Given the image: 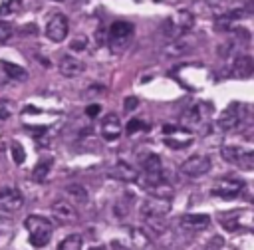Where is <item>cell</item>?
Here are the masks:
<instances>
[{"instance_id": "obj_34", "label": "cell", "mask_w": 254, "mask_h": 250, "mask_svg": "<svg viewBox=\"0 0 254 250\" xmlns=\"http://www.w3.org/2000/svg\"><path fill=\"white\" fill-rule=\"evenodd\" d=\"M10 230H12V224H10V220L0 216V234H8Z\"/></svg>"}, {"instance_id": "obj_21", "label": "cell", "mask_w": 254, "mask_h": 250, "mask_svg": "<svg viewBox=\"0 0 254 250\" xmlns=\"http://www.w3.org/2000/svg\"><path fill=\"white\" fill-rule=\"evenodd\" d=\"M139 163L143 173H163V161L157 153H143L139 155Z\"/></svg>"}, {"instance_id": "obj_26", "label": "cell", "mask_w": 254, "mask_h": 250, "mask_svg": "<svg viewBox=\"0 0 254 250\" xmlns=\"http://www.w3.org/2000/svg\"><path fill=\"white\" fill-rule=\"evenodd\" d=\"M81 246H83V238L79 234H69L58 244V250H81Z\"/></svg>"}, {"instance_id": "obj_18", "label": "cell", "mask_w": 254, "mask_h": 250, "mask_svg": "<svg viewBox=\"0 0 254 250\" xmlns=\"http://www.w3.org/2000/svg\"><path fill=\"white\" fill-rule=\"evenodd\" d=\"M181 226L187 230H204L210 226V216L208 214H200V212H189L181 216Z\"/></svg>"}, {"instance_id": "obj_36", "label": "cell", "mask_w": 254, "mask_h": 250, "mask_svg": "<svg viewBox=\"0 0 254 250\" xmlns=\"http://www.w3.org/2000/svg\"><path fill=\"white\" fill-rule=\"evenodd\" d=\"M111 248H113V250H131V248H127V246H121V242H117V240L111 242Z\"/></svg>"}, {"instance_id": "obj_31", "label": "cell", "mask_w": 254, "mask_h": 250, "mask_svg": "<svg viewBox=\"0 0 254 250\" xmlns=\"http://www.w3.org/2000/svg\"><path fill=\"white\" fill-rule=\"evenodd\" d=\"M147 125L141 121V119H131L129 123H127V135H133V133H137V131H143Z\"/></svg>"}, {"instance_id": "obj_15", "label": "cell", "mask_w": 254, "mask_h": 250, "mask_svg": "<svg viewBox=\"0 0 254 250\" xmlns=\"http://www.w3.org/2000/svg\"><path fill=\"white\" fill-rule=\"evenodd\" d=\"M58 69H60V73H62L64 77H77V75L83 73L85 65H83L81 60L64 54V56L60 58V62H58Z\"/></svg>"}, {"instance_id": "obj_9", "label": "cell", "mask_w": 254, "mask_h": 250, "mask_svg": "<svg viewBox=\"0 0 254 250\" xmlns=\"http://www.w3.org/2000/svg\"><path fill=\"white\" fill-rule=\"evenodd\" d=\"M244 111H246L244 103L232 101V103L220 113V117H218V129H220V131H232V129H236V127L242 123V119H244Z\"/></svg>"}, {"instance_id": "obj_3", "label": "cell", "mask_w": 254, "mask_h": 250, "mask_svg": "<svg viewBox=\"0 0 254 250\" xmlns=\"http://www.w3.org/2000/svg\"><path fill=\"white\" fill-rule=\"evenodd\" d=\"M212 115V103L210 101H196L183 113V125L190 129H198L208 125V119Z\"/></svg>"}, {"instance_id": "obj_29", "label": "cell", "mask_w": 254, "mask_h": 250, "mask_svg": "<svg viewBox=\"0 0 254 250\" xmlns=\"http://www.w3.org/2000/svg\"><path fill=\"white\" fill-rule=\"evenodd\" d=\"M12 34H14V26L10 22H6V20H0V44L8 42L12 38Z\"/></svg>"}, {"instance_id": "obj_11", "label": "cell", "mask_w": 254, "mask_h": 250, "mask_svg": "<svg viewBox=\"0 0 254 250\" xmlns=\"http://www.w3.org/2000/svg\"><path fill=\"white\" fill-rule=\"evenodd\" d=\"M210 167H212V161H210L208 155H192V157H189V159L183 161L181 171H183L187 177H192V179H194V177L206 175V173L210 171Z\"/></svg>"}, {"instance_id": "obj_33", "label": "cell", "mask_w": 254, "mask_h": 250, "mask_svg": "<svg viewBox=\"0 0 254 250\" xmlns=\"http://www.w3.org/2000/svg\"><path fill=\"white\" fill-rule=\"evenodd\" d=\"M99 111H101V105H99V103H91V105L85 107V115H87V117H97Z\"/></svg>"}, {"instance_id": "obj_10", "label": "cell", "mask_w": 254, "mask_h": 250, "mask_svg": "<svg viewBox=\"0 0 254 250\" xmlns=\"http://www.w3.org/2000/svg\"><path fill=\"white\" fill-rule=\"evenodd\" d=\"M67 32H69V22H67V18L64 16V14H52L50 18H48V22H46V36H48V40H52V42H64L65 38H67Z\"/></svg>"}, {"instance_id": "obj_8", "label": "cell", "mask_w": 254, "mask_h": 250, "mask_svg": "<svg viewBox=\"0 0 254 250\" xmlns=\"http://www.w3.org/2000/svg\"><path fill=\"white\" fill-rule=\"evenodd\" d=\"M163 143L171 149H185L192 143V133L187 127L165 125L163 127Z\"/></svg>"}, {"instance_id": "obj_16", "label": "cell", "mask_w": 254, "mask_h": 250, "mask_svg": "<svg viewBox=\"0 0 254 250\" xmlns=\"http://www.w3.org/2000/svg\"><path fill=\"white\" fill-rule=\"evenodd\" d=\"M121 131H123V127H121V121L115 113H109L101 119V137L105 141H117Z\"/></svg>"}, {"instance_id": "obj_1", "label": "cell", "mask_w": 254, "mask_h": 250, "mask_svg": "<svg viewBox=\"0 0 254 250\" xmlns=\"http://www.w3.org/2000/svg\"><path fill=\"white\" fill-rule=\"evenodd\" d=\"M24 226L28 230V236H30V244L34 248H44L50 238H52V232H54V224L46 218V216H40V214H32L24 220Z\"/></svg>"}, {"instance_id": "obj_38", "label": "cell", "mask_w": 254, "mask_h": 250, "mask_svg": "<svg viewBox=\"0 0 254 250\" xmlns=\"http://www.w3.org/2000/svg\"><path fill=\"white\" fill-rule=\"evenodd\" d=\"M52 2H64V0H52Z\"/></svg>"}, {"instance_id": "obj_6", "label": "cell", "mask_w": 254, "mask_h": 250, "mask_svg": "<svg viewBox=\"0 0 254 250\" xmlns=\"http://www.w3.org/2000/svg\"><path fill=\"white\" fill-rule=\"evenodd\" d=\"M244 187H246V183H244L242 179H238V177H222V179H218V181L212 185L210 194H212V196H218V198L230 200V198L240 196L242 190H244Z\"/></svg>"}, {"instance_id": "obj_35", "label": "cell", "mask_w": 254, "mask_h": 250, "mask_svg": "<svg viewBox=\"0 0 254 250\" xmlns=\"http://www.w3.org/2000/svg\"><path fill=\"white\" fill-rule=\"evenodd\" d=\"M10 117V109L4 105V103H0V121H4V119H8Z\"/></svg>"}, {"instance_id": "obj_4", "label": "cell", "mask_w": 254, "mask_h": 250, "mask_svg": "<svg viewBox=\"0 0 254 250\" xmlns=\"http://www.w3.org/2000/svg\"><path fill=\"white\" fill-rule=\"evenodd\" d=\"M133 36V24L131 22H123V20H117L109 26L107 30V42H109V48L113 52H123L129 44Z\"/></svg>"}, {"instance_id": "obj_20", "label": "cell", "mask_w": 254, "mask_h": 250, "mask_svg": "<svg viewBox=\"0 0 254 250\" xmlns=\"http://www.w3.org/2000/svg\"><path fill=\"white\" fill-rule=\"evenodd\" d=\"M190 42L185 38V36H181V38H175V40H169V44L165 46V50H163V54L167 56V58H175V56H183V54H187L189 50H190Z\"/></svg>"}, {"instance_id": "obj_37", "label": "cell", "mask_w": 254, "mask_h": 250, "mask_svg": "<svg viewBox=\"0 0 254 250\" xmlns=\"http://www.w3.org/2000/svg\"><path fill=\"white\" fill-rule=\"evenodd\" d=\"M89 250H105L103 246H95V248H89Z\"/></svg>"}, {"instance_id": "obj_23", "label": "cell", "mask_w": 254, "mask_h": 250, "mask_svg": "<svg viewBox=\"0 0 254 250\" xmlns=\"http://www.w3.org/2000/svg\"><path fill=\"white\" fill-rule=\"evenodd\" d=\"M52 165H54V159H52V157L40 159V161L36 163V167L32 169V179H34L36 183H44V181L48 179L50 171H52Z\"/></svg>"}, {"instance_id": "obj_32", "label": "cell", "mask_w": 254, "mask_h": 250, "mask_svg": "<svg viewBox=\"0 0 254 250\" xmlns=\"http://www.w3.org/2000/svg\"><path fill=\"white\" fill-rule=\"evenodd\" d=\"M137 105H139V99L137 97H125V101H123V107H125V111H133V109H137Z\"/></svg>"}, {"instance_id": "obj_12", "label": "cell", "mask_w": 254, "mask_h": 250, "mask_svg": "<svg viewBox=\"0 0 254 250\" xmlns=\"http://www.w3.org/2000/svg\"><path fill=\"white\" fill-rule=\"evenodd\" d=\"M220 224L230 230V232H236V230H248L252 226V214L250 210H236V212H226V214H220Z\"/></svg>"}, {"instance_id": "obj_19", "label": "cell", "mask_w": 254, "mask_h": 250, "mask_svg": "<svg viewBox=\"0 0 254 250\" xmlns=\"http://www.w3.org/2000/svg\"><path fill=\"white\" fill-rule=\"evenodd\" d=\"M107 175H109L111 179L125 181V183H133V181H137V177H139L137 169H135V167H131L129 163H123V161L115 163V165L109 169V173H107Z\"/></svg>"}, {"instance_id": "obj_5", "label": "cell", "mask_w": 254, "mask_h": 250, "mask_svg": "<svg viewBox=\"0 0 254 250\" xmlns=\"http://www.w3.org/2000/svg\"><path fill=\"white\" fill-rule=\"evenodd\" d=\"M220 155H222L224 161H228L232 165H238L244 171H252L254 169V153L248 147H242V145H224L220 149Z\"/></svg>"}, {"instance_id": "obj_2", "label": "cell", "mask_w": 254, "mask_h": 250, "mask_svg": "<svg viewBox=\"0 0 254 250\" xmlns=\"http://www.w3.org/2000/svg\"><path fill=\"white\" fill-rule=\"evenodd\" d=\"M192 24H194V16L189 10H179L163 22V34L169 40H175V38L187 36L192 30Z\"/></svg>"}, {"instance_id": "obj_7", "label": "cell", "mask_w": 254, "mask_h": 250, "mask_svg": "<svg viewBox=\"0 0 254 250\" xmlns=\"http://www.w3.org/2000/svg\"><path fill=\"white\" fill-rule=\"evenodd\" d=\"M171 210V198H161V196H149L141 202V216L143 220L151 218H165Z\"/></svg>"}, {"instance_id": "obj_28", "label": "cell", "mask_w": 254, "mask_h": 250, "mask_svg": "<svg viewBox=\"0 0 254 250\" xmlns=\"http://www.w3.org/2000/svg\"><path fill=\"white\" fill-rule=\"evenodd\" d=\"M10 149H12V159H14V163H16V165H22V163L26 161V153H24V147H22L20 143H16V141H14Z\"/></svg>"}, {"instance_id": "obj_17", "label": "cell", "mask_w": 254, "mask_h": 250, "mask_svg": "<svg viewBox=\"0 0 254 250\" xmlns=\"http://www.w3.org/2000/svg\"><path fill=\"white\" fill-rule=\"evenodd\" d=\"M254 71V62H252V56L248 54H236L234 60H232V75L234 77H240V79H246L250 77Z\"/></svg>"}, {"instance_id": "obj_30", "label": "cell", "mask_w": 254, "mask_h": 250, "mask_svg": "<svg viewBox=\"0 0 254 250\" xmlns=\"http://www.w3.org/2000/svg\"><path fill=\"white\" fill-rule=\"evenodd\" d=\"M69 48L75 50V52H83V50L87 48V38H85V36H77V38H73L71 44H69Z\"/></svg>"}, {"instance_id": "obj_25", "label": "cell", "mask_w": 254, "mask_h": 250, "mask_svg": "<svg viewBox=\"0 0 254 250\" xmlns=\"http://www.w3.org/2000/svg\"><path fill=\"white\" fill-rule=\"evenodd\" d=\"M131 240H133L135 250H151L153 248L151 238L147 236V232L143 228H131Z\"/></svg>"}, {"instance_id": "obj_27", "label": "cell", "mask_w": 254, "mask_h": 250, "mask_svg": "<svg viewBox=\"0 0 254 250\" xmlns=\"http://www.w3.org/2000/svg\"><path fill=\"white\" fill-rule=\"evenodd\" d=\"M22 8V0H4L0 4V16H10L16 14Z\"/></svg>"}, {"instance_id": "obj_13", "label": "cell", "mask_w": 254, "mask_h": 250, "mask_svg": "<svg viewBox=\"0 0 254 250\" xmlns=\"http://www.w3.org/2000/svg\"><path fill=\"white\" fill-rule=\"evenodd\" d=\"M22 206H24V194L18 188L14 187L0 188V212L12 214V212H18Z\"/></svg>"}, {"instance_id": "obj_22", "label": "cell", "mask_w": 254, "mask_h": 250, "mask_svg": "<svg viewBox=\"0 0 254 250\" xmlns=\"http://www.w3.org/2000/svg\"><path fill=\"white\" fill-rule=\"evenodd\" d=\"M0 71L6 73V75H8L10 79H14V81H26V79H28V71H26L22 65L12 63V62H8V60H0Z\"/></svg>"}, {"instance_id": "obj_14", "label": "cell", "mask_w": 254, "mask_h": 250, "mask_svg": "<svg viewBox=\"0 0 254 250\" xmlns=\"http://www.w3.org/2000/svg\"><path fill=\"white\" fill-rule=\"evenodd\" d=\"M52 216L62 224H71V222L77 220V212H75L73 204L64 200V198H60L52 204Z\"/></svg>"}, {"instance_id": "obj_24", "label": "cell", "mask_w": 254, "mask_h": 250, "mask_svg": "<svg viewBox=\"0 0 254 250\" xmlns=\"http://www.w3.org/2000/svg\"><path fill=\"white\" fill-rule=\"evenodd\" d=\"M65 194H67V198L73 200L75 204H87V198H89L85 187L79 185V183H71V185H67V187H65Z\"/></svg>"}]
</instances>
